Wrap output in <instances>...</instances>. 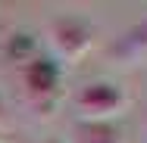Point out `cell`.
Segmentation results:
<instances>
[{"mask_svg": "<svg viewBox=\"0 0 147 143\" xmlns=\"http://www.w3.org/2000/svg\"><path fill=\"white\" fill-rule=\"evenodd\" d=\"M22 84L31 109L38 115H50L59 103V62L50 56H38L22 65Z\"/></svg>", "mask_w": 147, "mask_h": 143, "instance_id": "obj_1", "label": "cell"}, {"mask_svg": "<svg viewBox=\"0 0 147 143\" xmlns=\"http://www.w3.org/2000/svg\"><path fill=\"white\" fill-rule=\"evenodd\" d=\"M125 103H128V96H125L122 84L103 81V78L100 81H88L75 93V106L85 115V121H113V115L122 112Z\"/></svg>", "mask_w": 147, "mask_h": 143, "instance_id": "obj_2", "label": "cell"}, {"mask_svg": "<svg viewBox=\"0 0 147 143\" xmlns=\"http://www.w3.org/2000/svg\"><path fill=\"white\" fill-rule=\"evenodd\" d=\"M47 41H50L53 53H57L63 62H69V65H72V62H78V59L94 47V28H91L85 19L63 16V19H57V22L50 25Z\"/></svg>", "mask_w": 147, "mask_h": 143, "instance_id": "obj_3", "label": "cell"}, {"mask_svg": "<svg viewBox=\"0 0 147 143\" xmlns=\"http://www.w3.org/2000/svg\"><path fill=\"white\" fill-rule=\"evenodd\" d=\"M69 143H125V131L116 121H75Z\"/></svg>", "mask_w": 147, "mask_h": 143, "instance_id": "obj_4", "label": "cell"}, {"mask_svg": "<svg viewBox=\"0 0 147 143\" xmlns=\"http://www.w3.org/2000/svg\"><path fill=\"white\" fill-rule=\"evenodd\" d=\"M3 53H6L9 62H22V65H28L31 59H38V37L28 34V31H16V34L6 37Z\"/></svg>", "mask_w": 147, "mask_h": 143, "instance_id": "obj_5", "label": "cell"}, {"mask_svg": "<svg viewBox=\"0 0 147 143\" xmlns=\"http://www.w3.org/2000/svg\"><path fill=\"white\" fill-rule=\"evenodd\" d=\"M125 44H128L131 50H138V53L147 50V19H144V22H138L135 28L125 34Z\"/></svg>", "mask_w": 147, "mask_h": 143, "instance_id": "obj_6", "label": "cell"}, {"mask_svg": "<svg viewBox=\"0 0 147 143\" xmlns=\"http://www.w3.org/2000/svg\"><path fill=\"white\" fill-rule=\"evenodd\" d=\"M3 115H6V109H3V96H0V121H3Z\"/></svg>", "mask_w": 147, "mask_h": 143, "instance_id": "obj_7", "label": "cell"}, {"mask_svg": "<svg viewBox=\"0 0 147 143\" xmlns=\"http://www.w3.org/2000/svg\"><path fill=\"white\" fill-rule=\"evenodd\" d=\"M47 143H59V140H47Z\"/></svg>", "mask_w": 147, "mask_h": 143, "instance_id": "obj_8", "label": "cell"}]
</instances>
